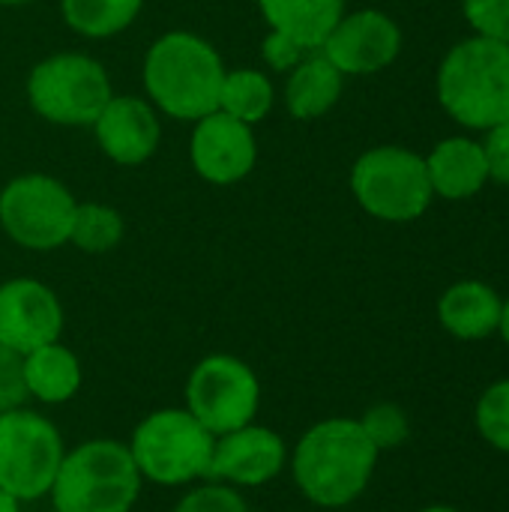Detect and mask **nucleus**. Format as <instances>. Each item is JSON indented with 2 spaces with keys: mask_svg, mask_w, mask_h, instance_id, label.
I'll use <instances>...</instances> for the list:
<instances>
[{
  "mask_svg": "<svg viewBox=\"0 0 509 512\" xmlns=\"http://www.w3.org/2000/svg\"><path fill=\"white\" fill-rule=\"evenodd\" d=\"M222 78L219 51L192 30H168L153 39L141 66L147 102L180 123H195L219 108Z\"/></svg>",
  "mask_w": 509,
  "mask_h": 512,
  "instance_id": "nucleus-1",
  "label": "nucleus"
},
{
  "mask_svg": "<svg viewBox=\"0 0 509 512\" xmlns=\"http://www.w3.org/2000/svg\"><path fill=\"white\" fill-rule=\"evenodd\" d=\"M378 450L360 420L333 417L315 423L294 447V483L318 507L336 510L357 501L378 465Z\"/></svg>",
  "mask_w": 509,
  "mask_h": 512,
  "instance_id": "nucleus-2",
  "label": "nucleus"
},
{
  "mask_svg": "<svg viewBox=\"0 0 509 512\" xmlns=\"http://www.w3.org/2000/svg\"><path fill=\"white\" fill-rule=\"evenodd\" d=\"M438 105L465 132H489L509 117V45L483 33L459 39L435 75Z\"/></svg>",
  "mask_w": 509,
  "mask_h": 512,
  "instance_id": "nucleus-3",
  "label": "nucleus"
},
{
  "mask_svg": "<svg viewBox=\"0 0 509 512\" xmlns=\"http://www.w3.org/2000/svg\"><path fill=\"white\" fill-rule=\"evenodd\" d=\"M144 477L126 444L114 438L84 441L63 456L51 486L54 512H129Z\"/></svg>",
  "mask_w": 509,
  "mask_h": 512,
  "instance_id": "nucleus-4",
  "label": "nucleus"
},
{
  "mask_svg": "<svg viewBox=\"0 0 509 512\" xmlns=\"http://www.w3.org/2000/svg\"><path fill=\"white\" fill-rule=\"evenodd\" d=\"M348 183L360 210L390 225L420 219L435 201L423 153L402 144H378L360 153Z\"/></svg>",
  "mask_w": 509,
  "mask_h": 512,
  "instance_id": "nucleus-5",
  "label": "nucleus"
},
{
  "mask_svg": "<svg viewBox=\"0 0 509 512\" xmlns=\"http://www.w3.org/2000/svg\"><path fill=\"white\" fill-rule=\"evenodd\" d=\"M27 105L54 126L90 129L114 96L108 69L81 51H57L42 57L27 75Z\"/></svg>",
  "mask_w": 509,
  "mask_h": 512,
  "instance_id": "nucleus-6",
  "label": "nucleus"
},
{
  "mask_svg": "<svg viewBox=\"0 0 509 512\" xmlns=\"http://www.w3.org/2000/svg\"><path fill=\"white\" fill-rule=\"evenodd\" d=\"M216 435L207 432L186 408L147 414L126 444L135 468L156 486H186L210 471Z\"/></svg>",
  "mask_w": 509,
  "mask_h": 512,
  "instance_id": "nucleus-7",
  "label": "nucleus"
},
{
  "mask_svg": "<svg viewBox=\"0 0 509 512\" xmlns=\"http://www.w3.org/2000/svg\"><path fill=\"white\" fill-rule=\"evenodd\" d=\"M75 195L51 174H18L0 189V228L30 252H51L69 243Z\"/></svg>",
  "mask_w": 509,
  "mask_h": 512,
  "instance_id": "nucleus-8",
  "label": "nucleus"
},
{
  "mask_svg": "<svg viewBox=\"0 0 509 512\" xmlns=\"http://www.w3.org/2000/svg\"><path fill=\"white\" fill-rule=\"evenodd\" d=\"M66 450L57 426L36 411L15 408L0 414V489L24 501L51 492Z\"/></svg>",
  "mask_w": 509,
  "mask_h": 512,
  "instance_id": "nucleus-9",
  "label": "nucleus"
},
{
  "mask_svg": "<svg viewBox=\"0 0 509 512\" xmlns=\"http://www.w3.org/2000/svg\"><path fill=\"white\" fill-rule=\"evenodd\" d=\"M261 384L255 372L231 354L204 357L186 381V411L213 435L243 429L255 420Z\"/></svg>",
  "mask_w": 509,
  "mask_h": 512,
  "instance_id": "nucleus-10",
  "label": "nucleus"
},
{
  "mask_svg": "<svg viewBox=\"0 0 509 512\" xmlns=\"http://www.w3.org/2000/svg\"><path fill=\"white\" fill-rule=\"evenodd\" d=\"M402 27L384 9L345 12L318 48L345 78L375 75L396 63L402 54Z\"/></svg>",
  "mask_w": 509,
  "mask_h": 512,
  "instance_id": "nucleus-11",
  "label": "nucleus"
},
{
  "mask_svg": "<svg viewBox=\"0 0 509 512\" xmlns=\"http://www.w3.org/2000/svg\"><path fill=\"white\" fill-rule=\"evenodd\" d=\"M189 162L204 183L234 186L255 171L258 138L255 126L228 117L225 111H210L192 123L189 135Z\"/></svg>",
  "mask_w": 509,
  "mask_h": 512,
  "instance_id": "nucleus-12",
  "label": "nucleus"
},
{
  "mask_svg": "<svg viewBox=\"0 0 509 512\" xmlns=\"http://www.w3.org/2000/svg\"><path fill=\"white\" fill-rule=\"evenodd\" d=\"M63 333V306L57 294L30 276L0 285V342L18 354H30Z\"/></svg>",
  "mask_w": 509,
  "mask_h": 512,
  "instance_id": "nucleus-13",
  "label": "nucleus"
},
{
  "mask_svg": "<svg viewBox=\"0 0 509 512\" xmlns=\"http://www.w3.org/2000/svg\"><path fill=\"white\" fill-rule=\"evenodd\" d=\"M288 465V444L267 426H243L216 435L207 480L225 486H264Z\"/></svg>",
  "mask_w": 509,
  "mask_h": 512,
  "instance_id": "nucleus-14",
  "label": "nucleus"
},
{
  "mask_svg": "<svg viewBox=\"0 0 509 512\" xmlns=\"http://www.w3.org/2000/svg\"><path fill=\"white\" fill-rule=\"evenodd\" d=\"M90 129L99 150L123 168H135L153 159L162 141L159 111L144 96L132 93H114Z\"/></svg>",
  "mask_w": 509,
  "mask_h": 512,
  "instance_id": "nucleus-15",
  "label": "nucleus"
},
{
  "mask_svg": "<svg viewBox=\"0 0 509 512\" xmlns=\"http://www.w3.org/2000/svg\"><path fill=\"white\" fill-rule=\"evenodd\" d=\"M423 159L435 198L468 201L492 183L483 144L474 135H447Z\"/></svg>",
  "mask_w": 509,
  "mask_h": 512,
  "instance_id": "nucleus-16",
  "label": "nucleus"
},
{
  "mask_svg": "<svg viewBox=\"0 0 509 512\" xmlns=\"http://www.w3.org/2000/svg\"><path fill=\"white\" fill-rule=\"evenodd\" d=\"M501 309L504 297L492 285L480 279H462L441 294L438 321L450 336L462 342H480L498 333Z\"/></svg>",
  "mask_w": 509,
  "mask_h": 512,
  "instance_id": "nucleus-17",
  "label": "nucleus"
},
{
  "mask_svg": "<svg viewBox=\"0 0 509 512\" xmlns=\"http://www.w3.org/2000/svg\"><path fill=\"white\" fill-rule=\"evenodd\" d=\"M345 90V75L321 54L309 51L285 81V108L294 120H318L330 114Z\"/></svg>",
  "mask_w": 509,
  "mask_h": 512,
  "instance_id": "nucleus-18",
  "label": "nucleus"
},
{
  "mask_svg": "<svg viewBox=\"0 0 509 512\" xmlns=\"http://www.w3.org/2000/svg\"><path fill=\"white\" fill-rule=\"evenodd\" d=\"M270 30L291 36L306 51H318L339 18L348 12V0H255Z\"/></svg>",
  "mask_w": 509,
  "mask_h": 512,
  "instance_id": "nucleus-19",
  "label": "nucleus"
},
{
  "mask_svg": "<svg viewBox=\"0 0 509 512\" xmlns=\"http://www.w3.org/2000/svg\"><path fill=\"white\" fill-rule=\"evenodd\" d=\"M24 384L27 396L45 405H63L81 387V363L66 345H60V339L48 342L24 354Z\"/></svg>",
  "mask_w": 509,
  "mask_h": 512,
  "instance_id": "nucleus-20",
  "label": "nucleus"
},
{
  "mask_svg": "<svg viewBox=\"0 0 509 512\" xmlns=\"http://www.w3.org/2000/svg\"><path fill=\"white\" fill-rule=\"evenodd\" d=\"M144 0H60L66 27L84 39H111L135 24Z\"/></svg>",
  "mask_w": 509,
  "mask_h": 512,
  "instance_id": "nucleus-21",
  "label": "nucleus"
},
{
  "mask_svg": "<svg viewBox=\"0 0 509 512\" xmlns=\"http://www.w3.org/2000/svg\"><path fill=\"white\" fill-rule=\"evenodd\" d=\"M273 105H276V90L267 72L252 66L225 69L222 90H219V111L249 126H258L261 120H267Z\"/></svg>",
  "mask_w": 509,
  "mask_h": 512,
  "instance_id": "nucleus-22",
  "label": "nucleus"
},
{
  "mask_svg": "<svg viewBox=\"0 0 509 512\" xmlns=\"http://www.w3.org/2000/svg\"><path fill=\"white\" fill-rule=\"evenodd\" d=\"M123 234H126V222L117 207L99 201L75 204V216L69 228V243L75 249L87 255H105L120 246Z\"/></svg>",
  "mask_w": 509,
  "mask_h": 512,
  "instance_id": "nucleus-23",
  "label": "nucleus"
},
{
  "mask_svg": "<svg viewBox=\"0 0 509 512\" xmlns=\"http://www.w3.org/2000/svg\"><path fill=\"white\" fill-rule=\"evenodd\" d=\"M474 420L477 432L489 447L509 453V378L486 387V393L477 402Z\"/></svg>",
  "mask_w": 509,
  "mask_h": 512,
  "instance_id": "nucleus-24",
  "label": "nucleus"
},
{
  "mask_svg": "<svg viewBox=\"0 0 509 512\" xmlns=\"http://www.w3.org/2000/svg\"><path fill=\"white\" fill-rule=\"evenodd\" d=\"M360 426H363L366 438L375 444L378 453L402 447V444L408 441V435H411L408 414H405L399 405H393V402H381V405L369 408V411L363 414Z\"/></svg>",
  "mask_w": 509,
  "mask_h": 512,
  "instance_id": "nucleus-25",
  "label": "nucleus"
},
{
  "mask_svg": "<svg viewBox=\"0 0 509 512\" xmlns=\"http://www.w3.org/2000/svg\"><path fill=\"white\" fill-rule=\"evenodd\" d=\"M174 512H252L243 495L225 483H207L180 498Z\"/></svg>",
  "mask_w": 509,
  "mask_h": 512,
  "instance_id": "nucleus-26",
  "label": "nucleus"
},
{
  "mask_svg": "<svg viewBox=\"0 0 509 512\" xmlns=\"http://www.w3.org/2000/svg\"><path fill=\"white\" fill-rule=\"evenodd\" d=\"M471 33L492 36L509 45V0H462Z\"/></svg>",
  "mask_w": 509,
  "mask_h": 512,
  "instance_id": "nucleus-27",
  "label": "nucleus"
},
{
  "mask_svg": "<svg viewBox=\"0 0 509 512\" xmlns=\"http://www.w3.org/2000/svg\"><path fill=\"white\" fill-rule=\"evenodd\" d=\"M27 384H24V354L6 348L0 342V414L24 408Z\"/></svg>",
  "mask_w": 509,
  "mask_h": 512,
  "instance_id": "nucleus-28",
  "label": "nucleus"
},
{
  "mask_svg": "<svg viewBox=\"0 0 509 512\" xmlns=\"http://www.w3.org/2000/svg\"><path fill=\"white\" fill-rule=\"evenodd\" d=\"M486 162H489V180L498 186H509V117L504 123L492 126L480 138Z\"/></svg>",
  "mask_w": 509,
  "mask_h": 512,
  "instance_id": "nucleus-29",
  "label": "nucleus"
},
{
  "mask_svg": "<svg viewBox=\"0 0 509 512\" xmlns=\"http://www.w3.org/2000/svg\"><path fill=\"white\" fill-rule=\"evenodd\" d=\"M306 54H309V51H306L303 45H297L291 36L276 33V30H270V33L264 36V42H261V57H264V63H267L273 72H291Z\"/></svg>",
  "mask_w": 509,
  "mask_h": 512,
  "instance_id": "nucleus-30",
  "label": "nucleus"
},
{
  "mask_svg": "<svg viewBox=\"0 0 509 512\" xmlns=\"http://www.w3.org/2000/svg\"><path fill=\"white\" fill-rule=\"evenodd\" d=\"M21 510V501L15 498V495H9V492H3L0 489V512H18Z\"/></svg>",
  "mask_w": 509,
  "mask_h": 512,
  "instance_id": "nucleus-31",
  "label": "nucleus"
},
{
  "mask_svg": "<svg viewBox=\"0 0 509 512\" xmlns=\"http://www.w3.org/2000/svg\"><path fill=\"white\" fill-rule=\"evenodd\" d=\"M501 339L509 345V297L504 300V309H501V327H498Z\"/></svg>",
  "mask_w": 509,
  "mask_h": 512,
  "instance_id": "nucleus-32",
  "label": "nucleus"
},
{
  "mask_svg": "<svg viewBox=\"0 0 509 512\" xmlns=\"http://www.w3.org/2000/svg\"><path fill=\"white\" fill-rule=\"evenodd\" d=\"M420 512H459L456 507H447V504H435V507H426V510Z\"/></svg>",
  "mask_w": 509,
  "mask_h": 512,
  "instance_id": "nucleus-33",
  "label": "nucleus"
},
{
  "mask_svg": "<svg viewBox=\"0 0 509 512\" xmlns=\"http://www.w3.org/2000/svg\"><path fill=\"white\" fill-rule=\"evenodd\" d=\"M33 0H0V6H27Z\"/></svg>",
  "mask_w": 509,
  "mask_h": 512,
  "instance_id": "nucleus-34",
  "label": "nucleus"
}]
</instances>
